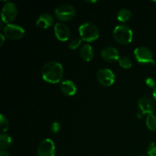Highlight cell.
Returning a JSON list of instances; mask_svg holds the SVG:
<instances>
[{"label": "cell", "instance_id": "obj_1", "mask_svg": "<svg viewBox=\"0 0 156 156\" xmlns=\"http://www.w3.org/2000/svg\"><path fill=\"white\" fill-rule=\"evenodd\" d=\"M63 67L56 61H50L43 66L41 76L43 79L49 83L56 84L63 77Z\"/></svg>", "mask_w": 156, "mask_h": 156}, {"label": "cell", "instance_id": "obj_2", "mask_svg": "<svg viewBox=\"0 0 156 156\" xmlns=\"http://www.w3.org/2000/svg\"><path fill=\"white\" fill-rule=\"evenodd\" d=\"M132 30L126 24H120L117 26L114 30V37L116 41L122 45L130 44L133 40Z\"/></svg>", "mask_w": 156, "mask_h": 156}, {"label": "cell", "instance_id": "obj_3", "mask_svg": "<svg viewBox=\"0 0 156 156\" xmlns=\"http://www.w3.org/2000/svg\"><path fill=\"white\" fill-rule=\"evenodd\" d=\"M79 30L82 40L87 42H91L99 37L98 28L91 22H85L81 24Z\"/></svg>", "mask_w": 156, "mask_h": 156}, {"label": "cell", "instance_id": "obj_4", "mask_svg": "<svg viewBox=\"0 0 156 156\" xmlns=\"http://www.w3.org/2000/svg\"><path fill=\"white\" fill-rule=\"evenodd\" d=\"M76 14V9L69 4H62L55 9V15L61 21H71Z\"/></svg>", "mask_w": 156, "mask_h": 156}, {"label": "cell", "instance_id": "obj_5", "mask_svg": "<svg viewBox=\"0 0 156 156\" xmlns=\"http://www.w3.org/2000/svg\"><path fill=\"white\" fill-rule=\"evenodd\" d=\"M136 59L142 64H155L152 52L146 47H136L134 50Z\"/></svg>", "mask_w": 156, "mask_h": 156}, {"label": "cell", "instance_id": "obj_6", "mask_svg": "<svg viewBox=\"0 0 156 156\" xmlns=\"http://www.w3.org/2000/svg\"><path fill=\"white\" fill-rule=\"evenodd\" d=\"M18 15V9L13 2H7L3 5L1 12L2 20L3 22L9 24L16 18Z\"/></svg>", "mask_w": 156, "mask_h": 156}, {"label": "cell", "instance_id": "obj_7", "mask_svg": "<svg viewBox=\"0 0 156 156\" xmlns=\"http://www.w3.org/2000/svg\"><path fill=\"white\" fill-rule=\"evenodd\" d=\"M25 30L22 27L15 24H6L3 28V34L10 40H19L24 37Z\"/></svg>", "mask_w": 156, "mask_h": 156}, {"label": "cell", "instance_id": "obj_8", "mask_svg": "<svg viewBox=\"0 0 156 156\" xmlns=\"http://www.w3.org/2000/svg\"><path fill=\"white\" fill-rule=\"evenodd\" d=\"M97 80L101 85L105 87L111 86L115 81V76L114 73L109 69H101L96 75Z\"/></svg>", "mask_w": 156, "mask_h": 156}, {"label": "cell", "instance_id": "obj_9", "mask_svg": "<svg viewBox=\"0 0 156 156\" xmlns=\"http://www.w3.org/2000/svg\"><path fill=\"white\" fill-rule=\"evenodd\" d=\"M37 154L39 156H55L56 147L50 139H46L40 143L37 148Z\"/></svg>", "mask_w": 156, "mask_h": 156}, {"label": "cell", "instance_id": "obj_10", "mask_svg": "<svg viewBox=\"0 0 156 156\" xmlns=\"http://www.w3.org/2000/svg\"><path fill=\"white\" fill-rule=\"evenodd\" d=\"M138 106L143 114H152L155 110V105L154 101L148 97L141 98L138 101Z\"/></svg>", "mask_w": 156, "mask_h": 156}, {"label": "cell", "instance_id": "obj_11", "mask_svg": "<svg viewBox=\"0 0 156 156\" xmlns=\"http://www.w3.org/2000/svg\"><path fill=\"white\" fill-rule=\"evenodd\" d=\"M54 33L56 38L60 41H66L70 36L69 28L63 23H57L55 24Z\"/></svg>", "mask_w": 156, "mask_h": 156}, {"label": "cell", "instance_id": "obj_12", "mask_svg": "<svg viewBox=\"0 0 156 156\" xmlns=\"http://www.w3.org/2000/svg\"><path fill=\"white\" fill-rule=\"evenodd\" d=\"M101 57L107 62H115L118 61L119 56L118 50L113 47H106L101 52Z\"/></svg>", "mask_w": 156, "mask_h": 156}, {"label": "cell", "instance_id": "obj_13", "mask_svg": "<svg viewBox=\"0 0 156 156\" xmlns=\"http://www.w3.org/2000/svg\"><path fill=\"white\" fill-rule=\"evenodd\" d=\"M53 21H54V19H53V17L51 15L44 13L40 15L37 21L36 24L40 28L47 29L53 24Z\"/></svg>", "mask_w": 156, "mask_h": 156}, {"label": "cell", "instance_id": "obj_14", "mask_svg": "<svg viewBox=\"0 0 156 156\" xmlns=\"http://www.w3.org/2000/svg\"><path fill=\"white\" fill-rule=\"evenodd\" d=\"M62 92L66 96H73L76 94L77 88L74 82L71 80H65L60 85Z\"/></svg>", "mask_w": 156, "mask_h": 156}, {"label": "cell", "instance_id": "obj_15", "mask_svg": "<svg viewBox=\"0 0 156 156\" xmlns=\"http://www.w3.org/2000/svg\"><path fill=\"white\" fill-rule=\"evenodd\" d=\"M80 56L83 60L89 62L94 57V50L90 44H85L81 47Z\"/></svg>", "mask_w": 156, "mask_h": 156}, {"label": "cell", "instance_id": "obj_16", "mask_svg": "<svg viewBox=\"0 0 156 156\" xmlns=\"http://www.w3.org/2000/svg\"><path fill=\"white\" fill-rule=\"evenodd\" d=\"M12 138L6 134L2 133L0 135V148L1 150H5L12 145Z\"/></svg>", "mask_w": 156, "mask_h": 156}, {"label": "cell", "instance_id": "obj_17", "mask_svg": "<svg viewBox=\"0 0 156 156\" xmlns=\"http://www.w3.org/2000/svg\"><path fill=\"white\" fill-rule=\"evenodd\" d=\"M131 12L127 9H120L117 14V19L120 22H126L131 18Z\"/></svg>", "mask_w": 156, "mask_h": 156}, {"label": "cell", "instance_id": "obj_18", "mask_svg": "<svg viewBox=\"0 0 156 156\" xmlns=\"http://www.w3.org/2000/svg\"><path fill=\"white\" fill-rule=\"evenodd\" d=\"M146 126L151 131L156 130V117L153 114H149L146 117Z\"/></svg>", "mask_w": 156, "mask_h": 156}, {"label": "cell", "instance_id": "obj_19", "mask_svg": "<svg viewBox=\"0 0 156 156\" xmlns=\"http://www.w3.org/2000/svg\"><path fill=\"white\" fill-rule=\"evenodd\" d=\"M119 65L123 69H129L132 67V62L127 56H120L118 59Z\"/></svg>", "mask_w": 156, "mask_h": 156}, {"label": "cell", "instance_id": "obj_20", "mask_svg": "<svg viewBox=\"0 0 156 156\" xmlns=\"http://www.w3.org/2000/svg\"><path fill=\"white\" fill-rule=\"evenodd\" d=\"M0 127H1L0 129H1L2 133L6 132L9 127V120L3 114H1V117H0Z\"/></svg>", "mask_w": 156, "mask_h": 156}, {"label": "cell", "instance_id": "obj_21", "mask_svg": "<svg viewBox=\"0 0 156 156\" xmlns=\"http://www.w3.org/2000/svg\"><path fill=\"white\" fill-rule=\"evenodd\" d=\"M81 43H82V40L79 38H74L69 43L68 47L70 50H76L80 46Z\"/></svg>", "mask_w": 156, "mask_h": 156}, {"label": "cell", "instance_id": "obj_22", "mask_svg": "<svg viewBox=\"0 0 156 156\" xmlns=\"http://www.w3.org/2000/svg\"><path fill=\"white\" fill-rule=\"evenodd\" d=\"M147 152L149 156H156V142L152 143L148 146Z\"/></svg>", "mask_w": 156, "mask_h": 156}, {"label": "cell", "instance_id": "obj_23", "mask_svg": "<svg viewBox=\"0 0 156 156\" xmlns=\"http://www.w3.org/2000/svg\"><path fill=\"white\" fill-rule=\"evenodd\" d=\"M59 129H60V125H59V123L56 121L53 122V124H52L51 126L52 133L55 134L57 133L59 131Z\"/></svg>", "mask_w": 156, "mask_h": 156}, {"label": "cell", "instance_id": "obj_24", "mask_svg": "<svg viewBox=\"0 0 156 156\" xmlns=\"http://www.w3.org/2000/svg\"><path fill=\"white\" fill-rule=\"evenodd\" d=\"M146 84L150 88H155V82L152 78H147L146 79Z\"/></svg>", "mask_w": 156, "mask_h": 156}, {"label": "cell", "instance_id": "obj_25", "mask_svg": "<svg viewBox=\"0 0 156 156\" xmlns=\"http://www.w3.org/2000/svg\"><path fill=\"white\" fill-rule=\"evenodd\" d=\"M0 156H10L9 152L5 150H1L0 152Z\"/></svg>", "mask_w": 156, "mask_h": 156}, {"label": "cell", "instance_id": "obj_26", "mask_svg": "<svg viewBox=\"0 0 156 156\" xmlns=\"http://www.w3.org/2000/svg\"><path fill=\"white\" fill-rule=\"evenodd\" d=\"M0 38H1V41H0V45L2 46L3 44L5 42V35L3 34H0Z\"/></svg>", "mask_w": 156, "mask_h": 156}, {"label": "cell", "instance_id": "obj_27", "mask_svg": "<svg viewBox=\"0 0 156 156\" xmlns=\"http://www.w3.org/2000/svg\"><path fill=\"white\" fill-rule=\"evenodd\" d=\"M152 96H153V98L156 101V88H154L153 93H152Z\"/></svg>", "mask_w": 156, "mask_h": 156}, {"label": "cell", "instance_id": "obj_28", "mask_svg": "<svg viewBox=\"0 0 156 156\" xmlns=\"http://www.w3.org/2000/svg\"><path fill=\"white\" fill-rule=\"evenodd\" d=\"M90 2V3H94V2H97V1H89V2Z\"/></svg>", "mask_w": 156, "mask_h": 156}, {"label": "cell", "instance_id": "obj_29", "mask_svg": "<svg viewBox=\"0 0 156 156\" xmlns=\"http://www.w3.org/2000/svg\"><path fill=\"white\" fill-rule=\"evenodd\" d=\"M140 156H145V155H140Z\"/></svg>", "mask_w": 156, "mask_h": 156}]
</instances>
